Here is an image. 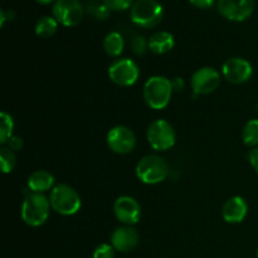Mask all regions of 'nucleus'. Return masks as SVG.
<instances>
[{"instance_id": "1", "label": "nucleus", "mask_w": 258, "mask_h": 258, "mask_svg": "<svg viewBox=\"0 0 258 258\" xmlns=\"http://www.w3.org/2000/svg\"><path fill=\"white\" fill-rule=\"evenodd\" d=\"M49 198L42 193H29L20 208L23 222L30 227H40L48 221L50 212Z\"/></svg>"}, {"instance_id": "2", "label": "nucleus", "mask_w": 258, "mask_h": 258, "mask_svg": "<svg viewBox=\"0 0 258 258\" xmlns=\"http://www.w3.org/2000/svg\"><path fill=\"white\" fill-rule=\"evenodd\" d=\"M173 83L164 76H153L144 85V100L149 107L163 110L169 105L173 96Z\"/></svg>"}, {"instance_id": "3", "label": "nucleus", "mask_w": 258, "mask_h": 258, "mask_svg": "<svg viewBox=\"0 0 258 258\" xmlns=\"http://www.w3.org/2000/svg\"><path fill=\"white\" fill-rule=\"evenodd\" d=\"M50 207L60 216H73L82 207L80 194L68 184H58L50 190Z\"/></svg>"}, {"instance_id": "4", "label": "nucleus", "mask_w": 258, "mask_h": 258, "mask_svg": "<svg viewBox=\"0 0 258 258\" xmlns=\"http://www.w3.org/2000/svg\"><path fill=\"white\" fill-rule=\"evenodd\" d=\"M169 175V165L161 156L150 154L141 159L136 165V176L148 185H155L165 180Z\"/></svg>"}, {"instance_id": "5", "label": "nucleus", "mask_w": 258, "mask_h": 258, "mask_svg": "<svg viewBox=\"0 0 258 258\" xmlns=\"http://www.w3.org/2000/svg\"><path fill=\"white\" fill-rule=\"evenodd\" d=\"M163 7L156 0H138L131 7V20L134 24L144 29L156 27L163 19Z\"/></svg>"}, {"instance_id": "6", "label": "nucleus", "mask_w": 258, "mask_h": 258, "mask_svg": "<svg viewBox=\"0 0 258 258\" xmlns=\"http://www.w3.org/2000/svg\"><path fill=\"white\" fill-rule=\"evenodd\" d=\"M148 141L156 151H168L175 145L176 134L169 121L159 118L151 122L148 127Z\"/></svg>"}, {"instance_id": "7", "label": "nucleus", "mask_w": 258, "mask_h": 258, "mask_svg": "<svg viewBox=\"0 0 258 258\" xmlns=\"http://www.w3.org/2000/svg\"><path fill=\"white\" fill-rule=\"evenodd\" d=\"M108 77L115 85L121 87H131L140 77L139 66L130 58H121L115 60L108 67Z\"/></svg>"}, {"instance_id": "8", "label": "nucleus", "mask_w": 258, "mask_h": 258, "mask_svg": "<svg viewBox=\"0 0 258 258\" xmlns=\"http://www.w3.org/2000/svg\"><path fill=\"white\" fill-rule=\"evenodd\" d=\"M53 17L64 27H76L83 18V8L80 0H55Z\"/></svg>"}, {"instance_id": "9", "label": "nucleus", "mask_w": 258, "mask_h": 258, "mask_svg": "<svg viewBox=\"0 0 258 258\" xmlns=\"http://www.w3.org/2000/svg\"><path fill=\"white\" fill-rule=\"evenodd\" d=\"M107 146L111 151L120 155H126L135 150L136 136L126 126H115L107 133Z\"/></svg>"}, {"instance_id": "10", "label": "nucleus", "mask_w": 258, "mask_h": 258, "mask_svg": "<svg viewBox=\"0 0 258 258\" xmlns=\"http://www.w3.org/2000/svg\"><path fill=\"white\" fill-rule=\"evenodd\" d=\"M222 75L224 80L233 85L246 83L253 75V67L247 59L241 57H232L222 66Z\"/></svg>"}, {"instance_id": "11", "label": "nucleus", "mask_w": 258, "mask_h": 258, "mask_svg": "<svg viewBox=\"0 0 258 258\" xmlns=\"http://www.w3.org/2000/svg\"><path fill=\"white\" fill-rule=\"evenodd\" d=\"M190 83L196 95H209L218 88L221 75L212 67H202L193 73Z\"/></svg>"}, {"instance_id": "12", "label": "nucleus", "mask_w": 258, "mask_h": 258, "mask_svg": "<svg viewBox=\"0 0 258 258\" xmlns=\"http://www.w3.org/2000/svg\"><path fill=\"white\" fill-rule=\"evenodd\" d=\"M254 9V0H218V12L232 22L248 19Z\"/></svg>"}, {"instance_id": "13", "label": "nucleus", "mask_w": 258, "mask_h": 258, "mask_svg": "<svg viewBox=\"0 0 258 258\" xmlns=\"http://www.w3.org/2000/svg\"><path fill=\"white\" fill-rule=\"evenodd\" d=\"M115 217L125 226H134L140 221L141 207L135 198L128 196L118 197L113 204Z\"/></svg>"}, {"instance_id": "14", "label": "nucleus", "mask_w": 258, "mask_h": 258, "mask_svg": "<svg viewBox=\"0 0 258 258\" xmlns=\"http://www.w3.org/2000/svg\"><path fill=\"white\" fill-rule=\"evenodd\" d=\"M139 233L131 226L118 227L111 234V244L117 252H130L138 246Z\"/></svg>"}, {"instance_id": "15", "label": "nucleus", "mask_w": 258, "mask_h": 258, "mask_svg": "<svg viewBox=\"0 0 258 258\" xmlns=\"http://www.w3.org/2000/svg\"><path fill=\"white\" fill-rule=\"evenodd\" d=\"M248 213V206L242 197H232L222 208V217L227 223L237 224L244 221Z\"/></svg>"}, {"instance_id": "16", "label": "nucleus", "mask_w": 258, "mask_h": 258, "mask_svg": "<svg viewBox=\"0 0 258 258\" xmlns=\"http://www.w3.org/2000/svg\"><path fill=\"white\" fill-rule=\"evenodd\" d=\"M54 176L47 170H35L28 178V189L30 193H44L54 188Z\"/></svg>"}, {"instance_id": "17", "label": "nucleus", "mask_w": 258, "mask_h": 258, "mask_svg": "<svg viewBox=\"0 0 258 258\" xmlns=\"http://www.w3.org/2000/svg\"><path fill=\"white\" fill-rule=\"evenodd\" d=\"M149 49L155 54H166L170 52L175 45L174 35L169 32H156L149 38Z\"/></svg>"}, {"instance_id": "18", "label": "nucleus", "mask_w": 258, "mask_h": 258, "mask_svg": "<svg viewBox=\"0 0 258 258\" xmlns=\"http://www.w3.org/2000/svg\"><path fill=\"white\" fill-rule=\"evenodd\" d=\"M125 40L117 32H111L103 39V49L110 57H118L123 52Z\"/></svg>"}, {"instance_id": "19", "label": "nucleus", "mask_w": 258, "mask_h": 258, "mask_svg": "<svg viewBox=\"0 0 258 258\" xmlns=\"http://www.w3.org/2000/svg\"><path fill=\"white\" fill-rule=\"evenodd\" d=\"M58 24L54 17H42L35 24V33L40 38H49L57 32Z\"/></svg>"}, {"instance_id": "20", "label": "nucleus", "mask_w": 258, "mask_h": 258, "mask_svg": "<svg viewBox=\"0 0 258 258\" xmlns=\"http://www.w3.org/2000/svg\"><path fill=\"white\" fill-rule=\"evenodd\" d=\"M242 141L248 148H257L258 145V120L252 118L244 125L242 131Z\"/></svg>"}, {"instance_id": "21", "label": "nucleus", "mask_w": 258, "mask_h": 258, "mask_svg": "<svg viewBox=\"0 0 258 258\" xmlns=\"http://www.w3.org/2000/svg\"><path fill=\"white\" fill-rule=\"evenodd\" d=\"M13 130H14V120L12 115L3 111L0 113V143L4 145L13 138Z\"/></svg>"}, {"instance_id": "22", "label": "nucleus", "mask_w": 258, "mask_h": 258, "mask_svg": "<svg viewBox=\"0 0 258 258\" xmlns=\"http://www.w3.org/2000/svg\"><path fill=\"white\" fill-rule=\"evenodd\" d=\"M0 164H2V170L4 174H9L14 170L15 165H17V156L12 149L2 148V150H0Z\"/></svg>"}, {"instance_id": "23", "label": "nucleus", "mask_w": 258, "mask_h": 258, "mask_svg": "<svg viewBox=\"0 0 258 258\" xmlns=\"http://www.w3.org/2000/svg\"><path fill=\"white\" fill-rule=\"evenodd\" d=\"M130 47L136 55H143L149 48V43L143 35H135L133 40H131Z\"/></svg>"}, {"instance_id": "24", "label": "nucleus", "mask_w": 258, "mask_h": 258, "mask_svg": "<svg viewBox=\"0 0 258 258\" xmlns=\"http://www.w3.org/2000/svg\"><path fill=\"white\" fill-rule=\"evenodd\" d=\"M115 251L112 244L102 243L93 251V258H115Z\"/></svg>"}, {"instance_id": "25", "label": "nucleus", "mask_w": 258, "mask_h": 258, "mask_svg": "<svg viewBox=\"0 0 258 258\" xmlns=\"http://www.w3.org/2000/svg\"><path fill=\"white\" fill-rule=\"evenodd\" d=\"M134 0H103V4L108 8L110 10H126L131 7Z\"/></svg>"}, {"instance_id": "26", "label": "nucleus", "mask_w": 258, "mask_h": 258, "mask_svg": "<svg viewBox=\"0 0 258 258\" xmlns=\"http://www.w3.org/2000/svg\"><path fill=\"white\" fill-rule=\"evenodd\" d=\"M92 14L95 15L97 19H106V18L108 17V13H110V9H108L107 7H106L105 4H96L95 7L92 8Z\"/></svg>"}, {"instance_id": "27", "label": "nucleus", "mask_w": 258, "mask_h": 258, "mask_svg": "<svg viewBox=\"0 0 258 258\" xmlns=\"http://www.w3.org/2000/svg\"><path fill=\"white\" fill-rule=\"evenodd\" d=\"M8 148L12 149L13 151H19L23 148V140L22 138H18V136H13L9 141H8Z\"/></svg>"}, {"instance_id": "28", "label": "nucleus", "mask_w": 258, "mask_h": 258, "mask_svg": "<svg viewBox=\"0 0 258 258\" xmlns=\"http://www.w3.org/2000/svg\"><path fill=\"white\" fill-rule=\"evenodd\" d=\"M248 161L251 164L252 168L254 169V171L258 174V146L253 148L248 154Z\"/></svg>"}, {"instance_id": "29", "label": "nucleus", "mask_w": 258, "mask_h": 258, "mask_svg": "<svg viewBox=\"0 0 258 258\" xmlns=\"http://www.w3.org/2000/svg\"><path fill=\"white\" fill-rule=\"evenodd\" d=\"M189 2L199 9H209V8L213 7L216 0H189Z\"/></svg>"}, {"instance_id": "30", "label": "nucleus", "mask_w": 258, "mask_h": 258, "mask_svg": "<svg viewBox=\"0 0 258 258\" xmlns=\"http://www.w3.org/2000/svg\"><path fill=\"white\" fill-rule=\"evenodd\" d=\"M171 83H173V88L175 91H181L184 88V81L183 78L180 77H176L174 78L173 81H171Z\"/></svg>"}, {"instance_id": "31", "label": "nucleus", "mask_w": 258, "mask_h": 258, "mask_svg": "<svg viewBox=\"0 0 258 258\" xmlns=\"http://www.w3.org/2000/svg\"><path fill=\"white\" fill-rule=\"evenodd\" d=\"M35 2H38L39 4H50V3H53L54 0H35Z\"/></svg>"}, {"instance_id": "32", "label": "nucleus", "mask_w": 258, "mask_h": 258, "mask_svg": "<svg viewBox=\"0 0 258 258\" xmlns=\"http://www.w3.org/2000/svg\"><path fill=\"white\" fill-rule=\"evenodd\" d=\"M257 258H258V249H257Z\"/></svg>"}]
</instances>
